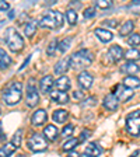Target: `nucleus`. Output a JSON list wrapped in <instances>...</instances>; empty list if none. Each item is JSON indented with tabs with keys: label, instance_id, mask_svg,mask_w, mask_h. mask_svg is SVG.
I'll use <instances>...</instances> for the list:
<instances>
[{
	"label": "nucleus",
	"instance_id": "obj_17",
	"mask_svg": "<svg viewBox=\"0 0 140 157\" xmlns=\"http://www.w3.org/2000/svg\"><path fill=\"white\" fill-rule=\"evenodd\" d=\"M53 77L52 76H45V77L41 78V82H39V88H41V91L42 93H49L51 91V88L53 87Z\"/></svg>",
	"mask_w": 140,
	"mask_h": 157
},
{
	"label": "nucleus",
	"instance_id": "obj_20",
	"mask_svg": "<svg viewBox=\"0 0 140 157\" xmlns=\"http://www.w3.org/2000/svg\"><path fill=\"white\" fill-rule=\"evenodd\" d=\"M101 153H102V149L100 147V144H97V143H90V144H87V147H85V150H84V156H85V157H90V156H100Z\"/></svg>",
	"mask_w": 140,
	"mask_h": 157
},
{
	"label": "nucleus",
	"instance_id": "obj_22",
	"mask_svg": "<svg viewBox=\"0 0 140 157\" xmlns=\"http://www.w3.org/2000/svg\"><path fill=\"white\" fill-rule=\"evenodd\" d=\"M11 65V58L6 53L3 48H0V70H6Z\"/></svg>",
	"mask_w": 140,
	"mask_h": 157
},
{
	"label": "nucleus",
	"instance_id": "obj_34",
	"mask_svg": "<svg viewBox=\"0 0 140 157\" xmlns=\"http://www.w3.org/2000/svg\"><path fill=\"white\" fill-rule=\"evenodd\" d=\"M56 46H58V41L56 39H53L52 42L48 45V49H46V53H48L49 56H53L56 52Z\"/></svg>",
	"mask_w": 140,
	"mask_h": 157
},
{
	"label": "nucleus",
	"instance_id": "obj_1",
	"mask_svg": "<svg viewBox=\"0 0 140 157\" xmlns=\"http://www.w3.org/2000/svg\"><path fill=\"white\" fill-rule=\"evenodd\" d=\"M63 21H65V16L60 11H58V10H49L48 13L38 21V25L41 28L56 29L63 25Z\"/></svg>",
	"mask_w": 140,
	"mask_h": 157
},
{
	"label": "nucleus",
	"instance_id": "obj_14",
	"mask_svg": "<svg viewBox=\"0 0 140 157\" xmlns=\"http://www.w3.org/2000/svg\"><path fill=\"white\" fill-rule=\"evenodd\" d=\"M108 56L114 60V62H118V60H121L123 58V51L119 45H112L108 51Z\"/></svg>",
	"mask_w": 140,
	"mask_h": 157
},
{
	"label": "nucleus",
	"instance_id": "obj_21",
	"mask_svg": "<svg viewBox=\"0 0 140 157\" xmlns=\"http://www.w3.org/2000/svg\"><path fill=\"white\" fill-rule=\"evenodd\" d=\"M58 128L55 125H46L45 129H44V136L48 139V140H55L56 137H58Z\"/></svg>",
	"mask_w": 140,
	"mask_h": 157
},
{
	"label": "nucleus",
	"instance_id": "obj_25",
	"mask_svg": "<svg viewBox=\"0 0 140 157\" xmlns=\"http://www.w3.org/2000/svg\"><path fill=\"white\" fill-rule=\"evenodd\" d=\"M123 86H126V87H129V88H139L140 80L137 77H134L133 75L127 76V77H125V80H123Z\"/></svg>",
	"mask_w": 140,
	"mask_h": 157
},
{
	"label": "nucleus",
	"instance_id": "obj_15",
	"mask_svg": "<svg viewBox=\"0 0 140 157\" xmlns=\"http://www.w3.org/2000/svg\"><path fill=\"white\" fill-rule=\"evenodd\" d=\"M70 67V58H65L62 60H59L55 66V73L56 75H65L67 72V69Z\"/></svg>",
	"mask_w": 140,
	"mask_h": 157
},
{
	"label": "nucleus",
	"instance_id": "obj_18",
	"mask_svg": "<svg viewBox=\"0 0 140 157\" xmlns=\"http://www.w3.org/2000/svg\"><path fill=\"white\" fill-rule=\"evenodd\" d=\"M139 70H140V67L134 63V60H127L125 65L121 66V72L127 73V75H136Z\"/></svg>",
	"mask_w": 140,
	"mask_h": 157
},
{
	"label": "nucleus",
	"instance_id": "obj_40",
	"mask_svg": "<svg viewBox=\"0 0 140 157\" xmlns=\"http://www.w3.org/2000/svg\"><path fill=\"white\" fill-rule=\"evenodd\" d=\"M9 9H10V6L6 0H0V11H7Z\"/></svg>",
	"mask_w": 140,
	"mask_h": 157
},
{
	"label": "nucleus",
	"instance_id": "obj_11",
	"mask_svg": "<svg viewBox=\"0 0 140 157\" xmlns=\"http://www.w3.org/2000/svg\"><path fill=\"white\" fill-rule=\"evenodd\" d=\"M118 105H119V100H118V97L112 93V94H108L107 97L104 98V107L107 108L108 111H115L118 108Z\"/></svg>",
	"mask_w": 140,
	"mask_h": 157
},
{
	"label": "nucleus",
	"instance_id": "obj_31",
	"mask_svg": "<svg viewBox=\"0 0 140 157\" xmlns=\"http://www.w3.org/2000/svg\"><path fill=\"white\" fill-rule=\"evenodd\" d=\"M66 18H67V23L70 24V25L76 24V21H77V14H76L74 10L69 9L67 11H66Z\"/></svg>",
	"mask_w": 140,
	"mask_h": 157
},
{
	"label": "nucleus",
	"instance_id": "obj_30",
	"mask_svg": "<svg viewBox=\"0 0 140 157\" xmlns=\"http://www.w3.org/2000/svg\"><path fill=\"white\" fill-rule=\"evenodd\" d=\"M127 44L132 46V48H136L140 45V34H131L129 39H127Z\"/></svg>",
	"mask_w": 140,
	"mask_h": 157
},
{
	"label": "nucleus",
	"instance_id": "obj_43",
	"mask_svg": "<svg viewBox=\"0 0 140 157\" xmlns=\"http://www.w3.org/2000/svg\"><path fill=\"white\" fill-rule=\"evenodd\" d=\"M0 114H2V109H0Z\"/></svg>",
	"mask_w": 140,
	"mask_h": 157
},
{
	"label": "nucleus",
	"instance_id": "obj_27",
	"mask_svg": "<svg viewBox=\"0 0 140 157\" xmlns=\"http://www.w3.org/2000/svg\"><path fill=\"white\" fill-rule=\"evenodd\" d=\"M123 58H126L127 60H137L140 59V51H137L136 48L127 49L126 52H123Z\"/></svg>",
	"mask_w": 140,
	"mask_h": 157
},
{
	"label": "nucleus",
	"instance_id": "obj_16",
	"mask_svg": "<svg viewBox=\"0 0 140 157\" xmlns=\"http://www.w3.org/2000/svg\"><path fill=\"white\" fill-rule=\"evenodd\" d=\"M94 33H95V35H97L98 38L101 39L102 42H109V41L114 38V34H112L109 29H107V28H95Z\"/></svg>",
	"mask_w": 140,
	"mask_h": 157
},
{
	"label": "nucleus",
	"instance_id": "obj_29",
	"mask_svg": "<svg viewBox=\"0 0 140 157\" xmlns=\"http://www.w3.org/2000/svg\"><path fill=\"white\" fill-rule=\"evenodd\" d=\"M17 147L14 146L13 143H6V146L3 147V149H0V157L3 156H10V154H13L14 151H16Z\"/></svg>",
	"mask_w": 140,
	"mask_h": 157
},
{
	"label": "nucleus",
	"instance_id": "obj_12",
	"mask_svg": "<svg viewBox=\"0 0 140 157\" xmlns=\"http://www.w3.org/2000/svg\"><path fill=\"white\" fill-rule=\"evenodd\" d=\"M51 98L55 102H59V104H67L69 102V95L66 94V91H62V90L51 91Z\"/></svg>",
	"mask_w": 140,
	"mask_h": 157
},
{
	"label": "nucleus",
	"instance_id": "obj_7",
	"mask_svg": "<svg viewBox=\"0 0 140 157\" xmlns=\"http://www.w3.org/2000/svg\"><path fill=\"white\" fill-rule=\"evenodd\" d=\"M114 94L118 97L119 101H129V100L133 97V88L118 84V86H115V88H114Z\"/></svg>",
	"mask_w": 140,
	"mask_h": 157
},
{
	"label": "nucleus",
	"instance_id": "obj_37",
	"mask_svg": "<svg viewBox=\"0 0 140 157\" xmlns=\"http://www.w3.org/2000/svg\"><path fill=\"white\" fill-rule=\"evenodd\" d=\"M95 16V9L94 7H88V9L84 10V17L85 18H91V17Z\"/></svg>",
	"mask_w": 140,
	"mask_h": 157
},
{
	"label": "nucleus",
	"instance_id": "obj_28",
	"mask_svg": "<svg viewBox=\"0 0 140 157\" xmlns=\"http://www.w3.org/2000/svg\"><path fill=\"white\" fill-rule=\"evenodd\" d=\"M77 146H78V139L77 137H70V139H69V140L62 146V150L63 151H70V150H73V149L77 147Z\"/></svg>",
	"mask_w": 140,
	"mask_h": 157
},
{
	"label": "nucleus",
	"instance_id": "obj_24",
	"mask_svg": "<svg viewBox=\"0 0 140 157\" xmlns=\"http://www.w3.org/2000/svg\"><path fill=\"white\" fill-rule=\"evenodd\" d=\"M53 121L58 122V124H62V122H66L69 118V112L66 109H56L52 115Z\"/></svg>",
	"mask_w": 140,
	"mask_h": 157
},
{
	"label": "nucleus",
	"instance_id": "obj_2",
	"mask_svg": "<svg viewBox=\"0 0 140 157\" xmlns=\"http://www.w3.org/2000/svg\"><path fill=\"white\" fill-rule=\"evenodd\" d=\"M21 95H23V84L20 82H13L6 87L2 97L7 105H16L17 102H20Z\"/></svg>",
	"mask_w": 140,
	"mask_h": 157
},
{
	"label": "nucleus",
	"instance_id": "obj_32",
	"mask_svg": "<svg viewBox=\"0 0 140 157\" xmlns=\"http://www.w3.org/2000/svg\"><path fill=\"white\" fill-rule=\"evenodd\" d=\"M95 2V7L98 9H109L112 6V0H94Z\"/></svg>",
	"mask_w": 140,
	"mask_h": 157
},
{
	"label": "nucleus",
	"instance_id": "obj_33",
	"mask_svg": "<svg viewBox=\"0 0 140 157\" xmlns=\"http://www.w3.org/2000/svg\"><path fill=\"white\" fill-rule=\"evenodd\" d=\"M21 139H23V131L18 129V131L16 132V135L13 136V142H11V143H13L16 147H18L20 144H21Z\"/></svg>",
	"mask_w": 140,
	"mask_h": 157
},
{
	"label": "nucleus",
	"instance_id": "obj_42",
	"mask_svg": "<svg viewBox=\"0 0 140 157\" xmlns=\"http://www.w3.org/2000/svg\"><path fill=\"white\" fill-rule=\"evenodd\" d=\"M139 153H140V150H136L133 154H132V156H137V154H139Z\"/></svg>",
	"mask_w": 140,
	"mask_h": 157
},
{
	"label": "nucleus",
	"instance_id": "obj_38",
	"mask_svg": "<svg viewBox=\"0 0 140 157\" xmlns=\"http://www.w3.org/2000/svg\"><path fill=\"white\" fill-rule=\"evenodd\" d=\"M102 24H104L105 27H111V28L118 27V21H116V20H105V21H102Z\"/></svg>",
	"mask_w": 140,
	"mask_h": 157
},
{
	"label": "nucleus",
	"instance_id": "obj_19",
	"mask_svg": "<svg viewBox=\"0 0 140 157\" xmlns=\"http://www.w3.org/2000/svg\"><path fill=\"white\" fill-rule=\"evenodd\" d=\"M72 41L73 39L70 38V36L62 39V41L58 44V46H56V52H55L56 55H63V53H66V51L70 48V45H72Z\"/></svg>",
	"mask_w": 140,
	"mask_h": 157
},
{
	"label": "nucleus",
	"instance_id": "obj_13",
	"mask_svg": "<svg viewBox=\"0 0 140 157\" xmlns=\"http://www.w3.org/2000/svg\"><path fill=\"white\" fill-rule=\"evenodd\" d=\"M53 84L56 86V88H58V90L67 91L69 88H70V86H72V83H70V78H69L67 76L60 75V77H58V80H56Z\"/></svg>",
	"mask_w": 140,
	"mask_h": 157
},
{
	"label": "nucleus",
	"instance_id": "obj_23",
	"mask_svg": "<svg viewBox=\"0 0 140 157\" xmlns=\"http://www.w3.org/2000/svg\"><path fill=\"white\" fill-rule=\"evenodd\" d=\"M36 28H38V21H36V20H31V21H28L27 25H25V28H24V34H25L27 38L34 36V34L36 33Z\"/></svg>",
	"mask_w": 140,
	"mask_h": 157
},
{
	"label": "nucleus",
	"instance_id": "obj_26",
	"mask_svg": "<svg viewBox=\"0 0 140 157\" xmlns=\"http://www.w3.org/2000/svg\"><path fill=\"white\" fill-rule=\"evenodd\" d=\"M133 28H134L133 21L127 20V21H125V23H123V25L121 27V29H119V34H121L122 36H125V35H127L129 33H132V31H133Z\"/></svg>",
	"mask_w": 140,
	"mask_h": 157
},
{
	"label": "nucleus",
	"instance_id": "obj_5",
	"mask_svg": "<svg viewBox=\"0 0 140 157\" xmlns=\"http://www.w3.org/2000/svg\"><path fill=\"white\" fill-rule=\"evenodd\" d=\"M27 147H28L31 151H34V153L44 151L46 147H48V139H46L44 135L34 132V133L29 136L28 140H27Z\"/></svg>",
	"mask_w": 140,
	"mask_h": 157
},
{
	"label": "nucleus",
	"instance_id": "obj_3",
	"mask_svg": "<svg viewBox=\"0 0 140 157\" xmlns=\"http://www.w3.org/2000/svg\"><path fill=\"white\" fill-rule=\"evenodd\" d=\"M93 60H94V55L88 49H81V51L76 52L73 56H70V67L84 69L91 65Z\"/></svg>",
	"mask_w": 140,
	"mask_h": 157
},
{
	"label": "nucleus",
	"instance_id": "obj_41",
	"mask_svg": "<svg viewBox=\"0 0 140 157\" xmlns=\"http://www.w3.org/2000/svg\"><path fill=\"white\" fill-rule=\"evenodd\" d=\"M28 62H29V56H28V59H25V62L23 63V66H21V67H20V70H21V69H24V67H25V66H27V63H28Z\"/></svg>",
	"mask_w": 140,
	"mask_h": 157
},
{
	"label": "nucleus",
	"instance_id": "obj_8",
	"mask_svg": "<svg viewBox=\"0 0 140 157\" xmlns=\"http://www.w3.org/2000/svg\"><path fill=\"white\" fill-rule=\"evenodd\" d=\"M25 101L28 107H36L39 102V93L34 86H28L27 87V95H25Z\"/></svg>",
	"mask_w": 140,
	"mask_h": 157
},
{
	"label": "nucleus",
	"instance_id": "obj_36",
	"mask_svg": "<svg viewBox=\"0 0 140 157\" xmlns=\"http://www.w3.org/2000/svg\"><path fill=\"white\" fill-rule=\"evenodd\" d=\"M73 100H76V101L84 100V90H76V91L73 93Z\"/></svg>",
	"mask_w": 140,
	"mask_h": 157
},
{
	"label": "nucleus",
	"instance_id": "obj_35",
	"mask_svg": "<svg viewBox=\"0 0 140 157\" xmlns=\"http://www.w3.org/2000/svg\"><path fill=\"white\" fill-rule=\"evenodd\" d=\"M73 132H74V126L73 125H66L65 128H63V131H62V136H72Z\"/></svg>",
	"mask_w": 140,
	"mask_h": 157
},
{
	"label": "nucleus",
	"instance_id": "obj_10",
	"mask_svg": "<svg viewBox=\"0 0 140 157\" xmlns=\"http://www.w3.org/2000/svg\"><path fill=\"white\" fill-rule=\"evenodd\" d=\"M48 119V115H46L45 109H38L32 114V118H31V122H32L34 126H42L44 124Z\"/></svg>",
	"mask_w": 140,
	"mask_h": 157
},
{
	"label": "nucleus",
	"instance_id": "obj_39",
	"mask_svg": "<svg viewBox=\"0 0 140 157\" xmlns=\"http://www.w3.org/2000/svg\"><path fill=\"white\" fill-rule=\"evenodd\" d=\"M90 135H91V133H90V131H88V129H84V131H83L81 133H80V137H78V142H84V140H87Z\"/></svg>",
	"mask_w": 140,
	"mask_h": 157
},
{
	"label": "nucleus",
	"instance_id": "obj_9",
	"mask_svg": "<svg viewBox=\"0 0 140 157\" xmlns=\"http://www.w3.org/2000/svg\"><path fill=\"white\" fill-rule=\"evenodd\" d=\"M77 82H78V86H80L83 90H90L93 86V82H94V77H93L91 73L83 70V72L78 75Z\"/></svg>",
	"mask_w": 140,
	"mask_h": 157
},
{
	"label": "nucleus",
	"instance_id": "obj_6",
	"mask_svg": "<svg viewBox=\"0 0 140 157\" xmlns=\"http://www.w3.org/2000/svg\"><path fill=\"white\" fill-rule=\"evenodd\" d=\"M126 129L132 136H140V109L133 111L126 118Z\"/></svg>",
	"mask_w": 140,
	"mask_h": 157
},
{
	"label": "nucleus",
	"instance_id": "obj_4",
	"mask_svg": "<svg viewBox=\"0 0 140 157\" xmlns=\"http://www.w3.org/2000/svg\"><path fill=\"white\" fill-rule=\"evenodd\" d=\"M6 42L11 52H20L24 48V39L23 36L17 33V29L10 27L6 29Z\"/></svg>",
	"mask_w": 140,
	"mask_h": 157
}]
</instances>
